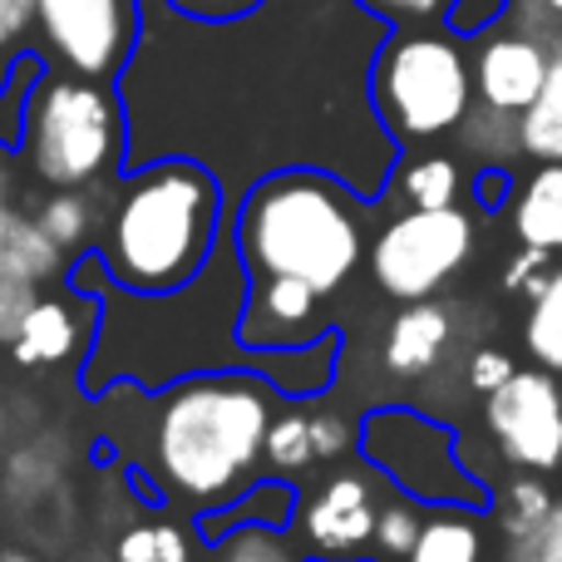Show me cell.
Segmentation results:
<instances>
[{
  "instance_id": "obj_1",
  "label": "cell",
  "mask_w": 562,
  "mask_h": 562,
  "mask_svg": "<svg viewBox=\"0 0 562 562\" xmlns=\"http://www.w3.org/2000/svg\"><path fill=\"white\" fill-rule=\"evenodd\" d=\"M385 35L360 0H262L237 20L144 0V40L119 79L128 168L198 158L223 183L227 217L277 168H326L380 198L405 158L370 99Z\"/></svg>"
},
{
  "instance_id": "obj_2",
  "label": "cell",
  "mask_w": 562,
  "mask_h": 562,
  "mask_svg": "<svg viewBox=\"0 0 562 562\" xmlns=\"http://www.w3.org/2000/svg\"><path fill=\"white\" fill-rule=\"evenodd\" d=\"M69 286L99 296V330L89 340V356L79 366V390L89 400L109 395L114 385L164 390L188 375L213 370H252L267 375L286 400H316L340 375L346 336L326 330L311 346L252 350L237 336V321L247 306L252 272L243 262L233 217L223 223L213 257L193 281L173 291H134L109 277L104 257L79 252L69 267Z\"/></svg>"
},
{
  "instance_id": "obj_3",
  "label": "cell",
  "mask_w": 562,
  "mask_h": 562,
  "mask_svg": "<svg viewBox=\"0 0 562 562\" xmlns=\"http://www.w3.org/2000/svg\"><path fill=\"white\" fill-rule=\"evenodd\" d=\"M281 390L252 370H213L178 385L148 390L144 435H119L138 454V474L198 514L227 504L247 488L252 469L267 459V435ZM193 514V518H198Z\"/></svg>"
},
{
  "instance_id": "obj_4",
  "label": "cell",
  "mask_w": 562,
  "mask_h": 562,
  "mask_svg": "<svg viewBox=\"0 0 562 562\" xmlns=\"http://www.w3.org/2000/svg\"><path fill=\"white\" fill-rule=\"evenodd\" d=\"M227 223V198L213 168L168 154L124 168L99 247L109 277L134 291H173L193 281L213 257Z\"/></svg>"
},
{
  "instance_id": "obj_5",
  "label": "cell",
  "mask_w": 562,
  "mask_h": 562,
  "mask_svg": "<svg viewBox=\"0 0 562 562\" xmlns=\"http://www.w3.org/2000/svg\"><path fill=\"white\" fill-rule=\"evenodd\" d=\"M375 198H360L326 168H277L247 188L233 233L252 277H291L316 291H340L366 257V217Z\"/></svg>"
},
{
  "instance_id": "obj_6",
  "label": "cell",
  "mask_w": 562,
  "mask_h": 562,
  "mask_svg": "<svg viewBox=\"0 0 562 562\" xmlns=\"http://www.w3.org/2000/svg\"><path fill=\"white\" fill-rule=\"evenodd\" d=\"M20 158L49 188H94L128 168V109L119 85L45 69L25 109Z\"/></svg>"
},
{
  "instance_id": "obj_7",
  "label": "cell",
  "mask_w": 562,
  "mask_h": 562,
  "mask_svg": "<svg viewBox=\"0 0 562 562\" xmlns=\"http://www.w3.org/2000/svg\"><path fill=\"white\" fill-rule=\"evenodd\" d=\"M469 35L454 25H405L390 30L370 65V99L380 124L400 148H419L464 128L474 109V59Z\"/></svg>"
},
{
  "instance_id": "obj_8",
  "label": "cell",
  "mask_w": 562,
  "mask_h": 562,
  "mask_svg": "<svg viewBox=\"0 0 562 562\" xmlns=\"http://www.w3.org/2000/svg\"><path fill=\"white\" fill-rule=\"evenodd\" d=\"M400 494L419 504L494 508V488L464 464L454 425L409 405H380L360 419V449Z\"/></svg>"
},
{
  "instance_id": "obj_9",
  "label": "cell",
  "mask_w": 562,
  "mask_h": 562,
  "mask_svg": "<svg viewBox=\"0 0 562 562\" xmlns=\"http://www.w3.org/2000/svg\"><path fill=\"white\" fill-rule=\"evenodd\" d=\"M474 243L479 233L464 207H405L400 217H390L380 227L366 262L385 296L425 301L439 296L464 272V262L474 257Z\"/></svg>"
},
{
  "instance_id": "obj_10",
  "label": "cell",
  "mask_w": 562,
  "mask_h": 562,
  "mask_svg": "<svg viewBox=\"0 0 562 562\" xmlns=\"http://www.w3.org/2000/svg\"><path fill=\"white\" fill-rule=\"evenodd\" d=\"M395 484L360 454L296 498L286 533L306 562H375V524Z\"/></svg>"
},
{
  "instance_id": "obj_11",
  "label": "cell",
  "mask_w": 562,
  "mask_h": 562,
  "mask_svg": "<svg viewBox=\"0 0 562 562\" xmlns=\"http://www.w3.org/2000/svg\"><path fill=\"white\" fill-rule=\"evenodd\" d=\"M144 40V0H40L35 49L49 69L119 85Z\"/></svg>"
},
{
  "instance_id": "obj_12",
  "label": "cell",
  "mask_w": 562,
  "mask_h": 562,
  "mask_svg": "<svg viewBox=\"0 0 562 562\" xmlns=\"http://www.w3.org/2000/svg\"><path fill=\"white\" fill-rule=\"evenodd\" d=\"M484 429L498 454L528 474H562V385L553 370H514L484 395Z\"/></svg>"
},
{
  "instance_id": "obj_13",
  "label": "cell",
  "mask_w": 562,
  "mask_h": 562,
  "mask_svg": "<svg viewBox=\"0 0 562 562\" xmlns=\"http://www.w3.org/2000/svg\"><path fill=\"white\" fill-rule=\"evenodd\" d=\"M326 330H336L326 311V291L306 286V281H291V277H252L243 321H237V336L252 350L311 346Z\"/></svg>"
},
{
  "instance_id": "obj_14",
  "label": "cell",
  "mask_w": 562,
  "mask_h": 562,
  "mask_svg": "<svg viewBox=\"0 0 562 562\" xmlns=\"http://www.w3.org/2000/svg\"><path fill=\"white\" fill-rule=\"evenodd\" d=\"M99 330V296L69 286V296H40L30 316L20 321L10 356L15 366H65L79 340H94Z\"/></svg>"
},
{
  "instance_id": "obj_15",
  "label": "cell",
  "mask_w": 562,
  "mask_h": 562,
  "mask_svg": "<svg viewBox=\"0 0 562 562\" xmlns=\"http://www.w3.org/2000/svg\"><path fill=\"white\" fill-rule=\"evenodd\" d=\"M346 449H360V429H350L340 415H301L277 409L272 435H267V469L272 474H311V469L340 459Z\"/></svg>"
},
{
  "instance_id": "obj_16",
  "label": "cell",
  "mask_w": 562,
  "mask_h": 562,
  "mask_svg": "<svg viewBox=\"0 0 562 562\" xmlns=\"http://www.w3.org/2000/svg\"><path fill=\"white\" fill-rule=\"evenodd\" d=\"M454 346V311L445 301L425 296V301H400L395 321L385 326V346H380V360H385L395 375H425L445 360V350Z\"/></svg>"
},
{
  "instance_id": "obj_17",
  "label": "cell",
  "mask_w": 562,
  "mask_h": 562,
  "mask_svg": "<svg viewBox=\"0 0 562 562\" xmlns=\"http://www.w3.org/2000/svg\"><path fill=\"white\" fill-rule=\"evenodd\" d=\"M508 227L524 247L562 252V164H538L518 178L508 198Z\"/></svg>"
},
{
  "instance_id": "obj_18",
  "label": "cell",
  "mask_w": 562,
  "mask_h": 562,
  "mask_svg": "<svg viewBox=\"0 0 562 562\" xmlns=\"http://www.w3.org/2000/svg\"><path fill=\"white\" fill-rule=\"evenodd\" d=\"M405 562H488V508L429 504L425 533Z\"/></svg>"
},
{
  "instance_id": "obj_19",
  "label": "cell",
  "mask_w": 562,
  "mask_h": 562,
  "mask_svg": "<svg viewBox=\"0 0 562 562\" xmlns=\"http://www.w3.org/2000/svg\"><path fill=\"white\" fill-rule=\"evenodd\" d=\"M296 488L286 484L281 474H267L257 479V484H247L237 498H227V504L207 508V514H198V538L203 543H217V538H227L233 528H247V524H267V528H291V518H296Z\"/></svg>"
},
{
  "instance_id": "obj_20",
  "label": "cell",
  "mask_w": 562,
  "mask_h": 562,
  "mask_svg": "<svg viewBox=\"0 0 562 562\" xmlns=\"http://www.w3.org/2000/svg\"><path fill=\"white\" fill-rule=\"evenodd\" d=\"M548 40H553L548 79L533 104L518 114V144L533 164H562V20L548 25Z\"/></svg>"
},
{
  "instance_id": "obj_21",
  "label": "cell",
  "mask_w": 562,
  "mask_h": 562,
  "mask_svg": "<svg viewBox=\"0 0 562 562\" xmlns=\"http://www.w3.org/2000/svg\"><path fill=\"white\" fill-rule=\"evenodd\" d=\"M390 183H395V193L405 198V207H459L464 168H459L449 154H419V158H400Z\"/></svg>"
},
{
  "instance_id": "obj_22",
  "label": "cell",
  "mask_w": 562,
  "mask_h": 562,
  "mask_svg": "<svg viewBox=\"0 0 562 562\" xmlns=\"http://www.w3.org/2000/svg\"><path fill=\"white\" fill-rule=\"evenodd\" d=\"M524 346H528V356H533V366L562 375V262L548 272L543 286L528 296Z\"/></svg>"
},
{
  "instance_id": "obj_23",
  "label": "cell",
  "mask_w": 562,
  "mask_h": 562,
  "mask_svg": "<svg viewBox=\"0 0 562 562\" xmlns=\"http://www.w3.org/2000/svg\"><path fill=\"white\" fill-rule=\"evenodd\" d=\"M558 498V488L548 484V474H518L514 484H504L498 488V498H494V528H498V538H514V533H524V528H533L538 518L548 514V504Z\"/></svg>"
},
{
  "instance_id": "obj_24",
  "label": "cell",
  "mask_w": 562,
  "mask_h": 562,
  "mask_svg": "<svg viewBox=\"0 0 562 562\" xmlns=\"http://www.w3.org/2000/svg\"><path fill=\"white\" fill-rule=\"evenodd\" d=\"M5 252H10V262H15L25 277H35L40 286H45L49 277L65 272V262H69L59 237L49 233L40 217H15V227H10V237H5Z\"/></svg>"
},
{
  "instance_id": "obj_25",
  "label": "cell",
  "mask_w": 562,
  "mask_h": 562,
  "mask_svg": "<svg viewBox=\"0 0 562 562\" xmlns=\"http://www.w3.org/2000/svg\"><path fill=\"white\" fill-rule=\"evenodd\" d=\"M40 223L59 237V247H65V252H85V243L99 233V223H104V217H99L89 188H55V198L40 207Z\"/></svg>"
},
{
  "instance_id": "obj_26",
  "label": "cell",
  "mask_w": 562,
  "mask_h": 562,
  "mask_svg": "<svg viewBox=\"0 0 562 562\" xmlns=\"http://www.w3.org/2000/svg\"><path fill=\"white\" fill-rule=\"evenodd\" d=\"M425 514L429 504H419V498L409 494H390L385 508H380V524H375V558L380 562H405L409 548L419 543V533H425Z\"/></svg>"
},
{
  "instance_id": "obj_27",
  "label": "cell",
  "mask_w": 562,
  "mask_h": 562,
  "mask_svg": "<svg viewBox=\"0 0 562 562\" xmlns=\"http://www.w3.org/2000/svg\"><path fill=\"white\" fill-rule=\"evenodd\" d=\"M213 562H306V558H301V548L291 543L286 528L247 524V528H233L227 538H217Z\"/></svg>"
},
{
  "instance_id": "obj_28",
  "label": "cell",
  "mask_w": 562,
  "mask_h": 562,
  "mask_svg": "<svg viewBox=\"0 0 562 562\" xmlns=\"http://www.w3.org/2000/svg\"><path fill=\"white\" fill-rule=\"evenodd\" d=\"M498 562H562V488L533 528L498 538Z\"/></svg>"
},
{
  "instance_id": "obj_29",
  "label": "cell",
  "mask_w": 562,
  "mask_h": 562,
  "mask_svg": "<svg viewBox=\"0 0 562 562\" xmlns=\"http://www.w3.org/2000/svg\"><path fill=\"white\" fill-rule=\"evenodd\" d=\"M119 562H188V538L173 524H134L119 538Z\"/></svg>"
},
{
  "instance_id": "obj_30",
  "label": "cell",
  "mask_w": 562,
  "mask_h": 562,
  "mask_svg": "<svg viewBox=\"0 0 562 562\" xmlns=\"http://www.w3.org/2000/svg\"><path fill=\"white\" fill-rule=\"evenodd\" d=\"M40 301V281L25 277L15 262H10V252L0 247V346H10L20 330V321L30 316V306Z\"/></svg>"
},
{
  "instance_id": "obj_31",
  "label": "cell",
  "mask_w": 562,
  "mask_h": 562,
  "mask_svg": "<svg viewBox=\"0 0 562 562\" xmlns=\"http://www.w3.org/2000/svg\"><path fill=\"white\" fill-rule=\"evenodd\" d=\"M40 0H0V65L15 69L25 49H35Z\"/></svg>"
},
{
  "instance_id": "obj_32",
  "label": "cell",
  "mask_w": 562,
  "mask_h": 562,
  "mask_svg": "<svg viewBox=\"0 0 562 562\" xmlns=\"http://www.w3.org/2000/svg\"><path fill=\"white\" fill-rule=\"evenodd\" d=\"M375 20H385L390 30H405V25H449L459 0H360Z\"/></svg>"
},
{
  "instance_id": "obj_33",
  "label": "cell",
  "mask_w": 562,
  "mask_h": 562,
  "mask_svg": "<svg viewBox=\"0 0 562 562\" xmlns=\"http://www.w3.org/2000/svg\"><path fill=\"white\" fill-rule=\"evenodd\" d=\"M514 370H518V366H514V356H508V350L484 346V350H474V356H469L464 380H469V390H479V395H494V390L504 385Z\"/></svg>"
},
{
  "instance_id": "obj_34",
  "label": "cell",
  "mask_w": 562,
  "mask_h": 562,
  "mask_svg": "<svg viewBox=\"0 0 562 562\" xmlns=\"http://www.w3.org/2000/svg\"><path fill=\"white\" fill-rule=\"evenodd\" d=\"M548 272H553V252H538V247H524V252H518L514 262H508L504 286L514 291V296H533V291L548 281Z\"/></svg>"
},
{
  "instance_id": "obj_35",
  "label": "cell",
  "mask_w": 562,
  "mask_h": 562,
  "mask_svg": "<svg viewBox=\"0 0 562 562\" xmlns=\"http://www.w3.org/2000/svg\"><path fill=\"white\" fill-rule=\"evenodd\" d=\"M514 183L518 178L508 173V164H484L474 173V203L484 207V213H498V207H508V198H514Z\"/></svg>"
},
{
  "instance_id": "obj_36",
  "label": "cell",
  "mask_w": 562,
  "mask_h": 562,
  "mask_svg": "<svg viewBox=\"0 0 562 562\" xmlns=\"http://www.w3.org/2000/svg\"><path fill=\"white\" fill-rule=\"evenodd\" d=\"M504 10H508V0H459L454 15H449V25H454L459 35H479V30L494 25Z\"/></svg>"
},
{
  "instance_id": "obj_37",
  "label": "cell",
  "mask_w": 562,
  "mask_h": 562,
  "mask_svg": "<svg viewBox=\"0 0 562 562\" xmlns=\"http://www.w3.org/2000/svg\"><path fill=\"white\" fill-rule=\"evenodd\" d=\"M178 15H193V20H237L247 10H257L262 0H168Z\"/></svg>"
},
{
  "instance_id": "obj_38",
  "label": "cell",
  "mask_w": 562,
  "mask_h": 562,
  "mask_svg": "<svg viewBox=\"0 0 562 562\" xmlns=\"http://www.w3.org/2000/svg\"><path fill=\"white\" fill-rule=\"evenodd\" d=\"M10 227H15V213H10V207H5V198H0V247H5Z\"/></svg>"
},
{
  "instance_id": "obj_39",
  "label": "cell",
  "mask_w": 562,
  "mask_h": 562,
  "mask_svg": "<svg viewBox=\"0 0 562 562\" xmlns=\"http://www.w3.org/2000/svg\"><path fill=\"white\" fill-rule=\"evenodd\" d=\"M10 193V164H5V144H0V198Z\"/></svg>"
},
{
  "instance_id": "obj_40",
  "label": "cell",
  "mask_w": 562,
  "mask_h": 562,
  "mask_svg": "<svg viewBox=\"0 0 562 562\" xmlns=\"http://www.w3.org/2000/svg\"><path fill=\"white\" fill-rule=\"evenodd\" d=\"M533 5H538V10H548L553 20H562V0H533Z\"/></svg>"
},
{
  "instance_id": "obj_41",
  "label": "cell",
  "mask_w": 562,
  "mask_h": 562,
  "mask_svg": "<svg viewBox=\"0 0 562 562\" xmlns=\"http://www.w3.org/2000/svg\"><path fill=\"white\" fill-rule=\"evenodd\" d=\"M0 562H35V558L20 553V548H5V553H0Z\"/></svg>"
},
{
  "instance_id": "obj_42",
  "label": "cell",
  "mask_w": 562,
  "mask_h": 562,
  "mask_svg": "<svg viewBox=\"0 0 562 562\" xmlns=\"http://www.w3.org/2000/svg\"><path fill=\"white\" fill-rule=\"evenodd\" d=\"M5 79H10V65H0V89H5Z\"/></svg>"
}]
</instances>
